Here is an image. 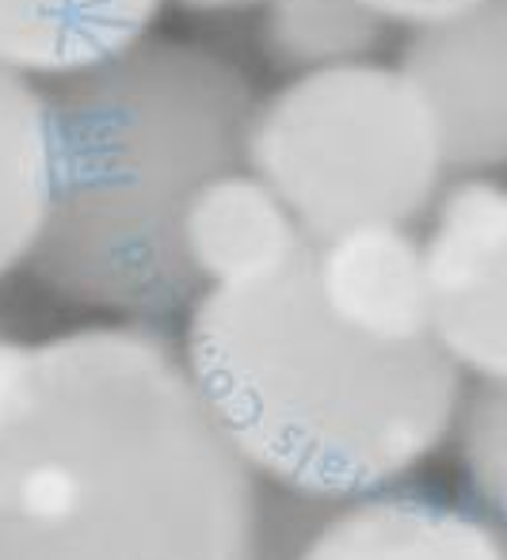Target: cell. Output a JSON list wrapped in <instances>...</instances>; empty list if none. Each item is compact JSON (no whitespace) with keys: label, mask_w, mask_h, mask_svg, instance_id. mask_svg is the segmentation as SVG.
I'll return each mask as SVG.
<instances>
[{"label":"cell","mask_w":507,"mask_h":560,"mask_svg":"<svg viewBox=\"0 0 507 560\" xmlns=\"http://www.w3.org/2000/svg\"><path fill=\"white\" fill-rule=\"evenodd\" d=\"M397 69L431 115L447 168H507V0L412 27Z\"/></svg>","instance_id":"6"},{"label":"cell","mask_w":507,"mask_h":560,"mask_svg":"<svg viewBox=\"0 0 507 560\" xmlns=\"http://www.w3.org/2000/svg\"><path fill=\"white\" fill-rule=\"evenodd\" d=\"M385 23H401V27H427L435 20H447L454 12H465L477 0H367Z\"/></svg>","instance_id":"14"},{"label":"cell","mask_w":507,"mask_h":560,"mask_svg":"<svg viewBox=\"0 0 507 560\" xmlns=\"http://www.w3.org/2000/svg\"><path fill=\"white\" fill-rule=\"evenodd\" d=\"M385 20L367 0H267L260 46L279 69H316L370 61L382 46Z\"/></svg>","instance_id":"12"},{"label":"cell","mask_w":507,"mask_h":560,"mask_svg":"<svg viewBox=\"0 0 507 560\" xmlns=\"http://www.w3.org/2000/svg\"><path fill=\"white\" fill-rule=\"evenodd\" d=\"M470 508L507 534V382H477L454 423Z\"/></svg>","instance_id":"13"},{"label":"cell","mask_w":507,"mask_h":560,"mask_svg":"<svg viewBox=\"0 0 507 560\" xmlns=\"http://www.w3.org/2000/svg\"><path fill=\"white\" fill-rule=\"evenodd\" d=\"M309 248L272 275L206 287L180 347L244 465L290 500L339 508L405 485L454 435L465 385L435 339L375 343L339 325Z\"/></svg>","instance_id":"3"},{"label":"cell","mask_w":507,"mask_h":560,"mask_svg":"<svg viewBox=\"0 0 507 560\" xmlns=\"http://www.w3.org/2000/svg\"><path fill=\"white\" fill-rule=\"evenodd\" d=\"M164 0H0V66L73 77L153 35Z\"/></svg>","instance_id":"10"},{"label":"cell","mask_w":507,"mask_h":560,"mask_svg":"<svg viewBox=\"0 0 507 560\" xmlns=\"http://www.w3.org/2000/svg\"><path fill=\"white\" fill-rule=\"evenodd\" d=\"M176 4L195 15H221V12H244V8H264L267 0H176Z\"/></svg>","instance_id":"16"},{"label":"cell","mask_w":507,"mask_h":560,"mask_svg":"<svg viewBox=\"0 0 507 560\" xmlns=\"http://www.w3.org/2000/svg\"><path fill=\"white\" fill-rule=\"evenodd\" d=\"M290 560H507V538L470 503L390 488L332 508Z\"/></svg>","instance_id":"8"},{"label":"cell","mask_w":507,"mask_h":560,"mask_svg":"<svg viewBox=\"0 0 507 560\" xmlns=\"http://www.w3.org/2000/svg\"><path fill=\"white\" fill-rule=\"evenodd\" d=\"M313 287L324 310L375 343L431 339L424 241L401 222H362L313 241Z\"/></svg>","instance_id":"7"},{"label":"cell","mask_w":507,"mask_h":560,"mask_svg":"<svg viewBox=\"0 0 507 560\" xmlns=\"http://www.w3.org/2000/svg\"><path fill=\"white\" fill-rule=\"evenodd\" d=\"M431 339L462 374L507 382V184L462 179L424 236Z\"/></svg>","instance_id":"5"},{"label":"cell","mask_w":507,"mask_h":560,"mask_svg":"<svg viewBox=\"0 0 507 560\" xmlns=\"http://www.w3.org/2000/svg\"><path fill=\"white\" fill-rule=\"evenodd\" d=\"M256 96L192 38L138 46L54 81L50 191L27 256L54 298L118 320H164L203 294L184 214L206 179L244 164Z\"/></svg>","instance_id":"2"},{"label":"cell","mask_w":507,"mask_h":560,"mask_svg":"<svg viewBox=\"0 0 507 560\" xmlns=\"http://www.w3.org/2000/svg\"><path fill=\"white\" fill-rule=\"evenodd\" d=\"M31 362V347L12 339L8 332H0V420H4L8 405H12L15 389H20L23 374H27Z\"/></svg>","instance_id":"15"},{"label":"cell","mask_w":507,"mask_h":560,"mask_svg":"<svg viewBox=\"0 0 507 560\" xmlns=\"http://www.w3.org/2000/svg\"><path fill=\"white\" fill-rule=\"evenodd\" d=\"M244 164L295 210L309 241L362 222H401L439 202V133L397 66L298 73L256 112Z\"/></svg>","instance_id":"4"},{"label":"cell","mask_w":507,"mask_h":560,"mask_svg":"<svg viewBox=\"0 0 507 560\" xmlns=\"http://www.w3.org/2000/svg\"><path fill=\"white\" fill-rule=\"evenodd\" d=\"M264 480L146 320L31 347L0 420V560H267Z\"/></svg>","instance_id":"1"},{"label":"cell","mask_w":507,"mask_h":560,"mask_svg":"<svg viewBox=\"0 0 507 560\" xmlns=\"http://www.w3.org/2000/svg\"><path fill=\"white\" fill-rule=\"evenodd\" d=\"M50 191L46 92L0 66V279L27 267Z\"/></svg>","instance_id":"11"},{"label":"cell","mask_w":507,"mask_h":560,"mask_svg":"<svg viewBox=\"0 0 507 560\" xmlns=\"http://www.w3.org/2000/svg\"><path fill=\"white\" fill-rule=\"evenodd\" d=\"M504 538H507V534H504Z\"/></svg>","instance_id":"17"},{"label":"cell","mask_w":507,"mask_h":560,"mask_svg":"<svg viewBox=\"0 0 507 560\" xmlns=\"http://www.w3.org/2000/svg\"><path fill=\"white\" fill-rule=\"evenodd\" d=\"M295 210L249 164L206 179L184 214V248L203 287H229L295 264L309 248Z\"/></svg>","instance_id":"9"}]
</instances>
